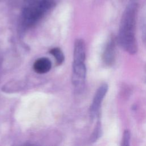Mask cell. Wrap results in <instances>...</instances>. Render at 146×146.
<instances>
[{"instance_id":"1","label":"cell","mask_w":146,"mask_h":146,"mask_svg":"<svg viewBox=\"0 0 146 146\" xmlns=\"http://www.w3.org/2000/svg\"><path fill=\"white\" fill-rule=\"evenodd\" d=\"M135 27L136 8L134 5H131L127 7L123 15L117 39L121 48L130 54H134L137 51Z\"/></svg>"},{"instance_id":"2","label":"cell","mask_w":146,"mask_h":146,"mask_svg":"<svg viewBox=\"0 0 146 146\" xmlns=\"http://www.w3.org/2000/svg\"><path fill=\"white\" fill-rule=\"evenodd\" d=\"M53 5L54 0H25L22 13L23 26L29 27L36 24Z\"/></svg>"},{"instance_id":"3","label":"cell","mask_w":146,"mask_h":146,"mask_svg":"<svg viewBox=\"0 0 146 146\" xmlns=\"http://www.w3.org/2000/svg\"><path fill=\"white\" fill-rule=\"evenodd\" d=\"M86 75L84 62H73L72 82L76 88H80L84 84Z\"/></svg>"},{"instance_id":"4","label":"cell","mask_w":146,"mask_h":146,"mask_svg":"<svg viewBox=\"0 0 146 146\" xmlns=\"http://www.w3.org/2000/svg\"><path fill=\"white\" fill-rule=\"evenodd\" d=\"M108 88V85L106 83H103L97 90L90 108V115L92 118L97 116L103 100L107 92Z\"/></svg>"},{"instance_id":"5","label":"cell","mask_w":146,"mask_h":146,"mask_svg":"<svg viewBox=\"0 0 146 146\" xmlns=\"http://www.w3.org/2000/svg\"><path fill=\"white\" fill-rule=\"evenodd\" d=\"M115 59V40L111 37L108 41L103 54V60L104 63L108 66L112 65Z\"/></svg>"},{"instance_id":"6","label":"cell","mask_w":146,"mask_h":146,"mask_svg":"<svg viewBox=\"0 0 146 146\" xmlns=\"http://www.w3.org/2000/svg\"><path fill=\"white\" fill-rule=\"evenodd\" d=\"M51 68V61L46 58L38 59L33 64L34 70L38 74H45Z\"/></svg>"},{"instance_id":"7","label":"cell","mask_w":146,"mask_h":146,"mask_svg":"<svg viewBox=\"0 0 146 146\" xmlns=\"http://www.w3.org/2000/svg\"><path fill=\"white\" fill-rule=\"evenodd\" d=\"M50 53L54 56L58 64H61L63 62L64 60V56L63 52L59 48H53L50 51Z\"/></svg>"},{"instance_id":"8","label":"cell","mask_w":146,"mask_h":146,"mask_svg":"<svg viewBox=\"0 0 146 146\" xmlns=\"http://www.w3.org/2000/svg\"><path fill=\"white\" fill-rule=\"evenodd\" d=\"M102 130H101V124L100 121H98L97 123V124L95 127V128L92 133V135L91 137V140L92 142H95L101 136Z\"/></svg>"},{"instance_id":"9","label":"cell","mask_w":146,"mask_h":146,"mask_svg":"<svg viewBox=\"0 0 146 146\" xmlns=\"http://www.w3.org/2000/svg\"><path fill=\"white\" fill-rule=\"evenodd\" d=\"M130 139H131V133H130V131L128 129H125L124 131V133H123V139H122L121 144V145H123V146L129 145Z\"/></svg>"}]
</instances>
